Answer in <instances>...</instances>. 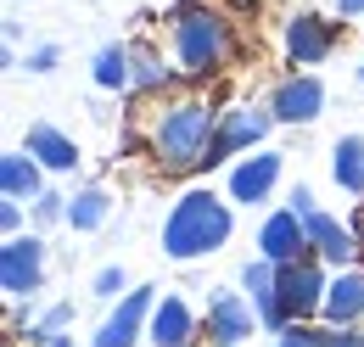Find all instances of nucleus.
<instances>
[{
	"instance_id": "obj_30",
	"label": "nucleus",
	"mask_w": 364,
	"mask_h": 347,
	"mask_svg": "<svg viewBox=\"0 0 364 347\" xmlns=\"http://www.w3.org/2000/svg\"><path fill=\"white\" fill-rule=\"evenodd\" d=\"M336 11L342 17H364V0H336Z\"/></svg>"
},
{
	"instance_id": "obj_13",
	"label": "nucleus",
	"mask_w": 364,
	"mask_h": 347,
	"mask_svg": "<svg viewBox=\"0 0 364 347\" xmlns=\"http://www.w3.org/2000/svg\"><path fill=\"white\" fill-rule=\"evenodd\" d=\"M303 224H309V247H314L325 263H336V269H342V263H353L359 241H353V235H348L331 213H319V208H314V213H303Z\"/></svg>"
},
{
	"instance_id": "obj_27",
	"label": "nucleus",
	"mask_w": 364,
	"mask_h": 347,
	"mask_svg": "<svg viewBox=\"0 0 364 347\" xmlns=\"http://www.w3.org/2000/svg\"><path fill=\"white\" fill-rule=\"evenodd\" d=\"M325 347H364V331H348V325H336V331H325Z\"/></svg>"
},
{
	"instance_id": "obj_16",
	"label": "nucleus",
	"mask_w": 364,
	"mask_h": 347,
	"mask_svg": "<svg viewBox=\"0 0 364 347\" xmlns=\"http://www.w3.org/2000/svg\"><path fill=\"white\" fill-rule=\"evenodd\" d=\"M331 174H336L342 191L364 196V134H342V140H336V151H331Z\"/></svg>"
},
{
	"instance_id": "obj_11",
	"label": "nucleus",
	"mask_w": 364,
	"mask_h": 347,
	"mask_svg": "<svg viewBox=\"0 0 364 347\" xmlns=\"http://www.w3.org/2000/svg\"><path fill=\"white\" fill-rule=\"evenodd\" d=\"M241 336H252V308L241 303L235 292H219L208 303V342L213 347H235Z\"/></svg>"
},
{
	"instance_id": "obj_15",
	"label": "nucleus",
	"mask_w": 364,
	"mask_h": 347,
	"mask_svg": "<svg viewBox=\"0 0 364 347\" xmlns=\"http://www.w3.org/2000/svg\"><path fill=\"white\" fill-rule=\"evenodd\" d=\"M325 319H331V325L364 319V274L359 269H342V274L331 280V292H325Z\"/></svg>"
},
{
	"instance_id": "obj_22",
	"label": "nucleus",
	"mask_w": 364,
	"mask_h": 347,
	"mask_svg": "<svg viewBox=\"0 0 364 347\" xmlns=\"http://www.w3.org/2000/svg\"><path fill=\"white\" fill-rule=\"evenodd\" d=\"M68 319H73V308H68V303H62V308H50L46 319H40L34 331H28V342H50V336H56V331H62Z\"/></svg>"
},
{
	"instance_id": "obj_21",
	"label": "nucleus",
	"mask_w": 364,
	"mask_h": 347,
	"mask_svg": "<svg viewBox=\"0 0 364 347\" xmlns=\"http://www.w3.org/2000/svg\"><path fill=\"white\" fill-rule=\"evenodd\" d=\"M163 79H168L163 56H157V50H135V73H129V90H157Z\"/></svg>"
},
{
	"instance_id": "obj_29",
	"label": "nucleus",
	"mask_w": 364,
	"mask_h": 347,
	"mask_svg": "<svg viewBox=\"0 0 364 347\" xmlns=\"http://www.w3.org/2000/svg\"><path fill=\"white\" fill-rule=\"evenodd\" d=\"M291 208H297V213H314V191L297 185V191H291Z\"/></svg>"
},
{
	"instance_id": "obj_2",
	"label": "nucleus",
	"mask_w": 364,
	"mask_h": 347,
	"mask_svg": "<svg viewBox=\"0 0 364 347\" xmlns=\"http://www.w3.org/2000/svg\"><path fill=\"white\" fill-rule=\"evenodd\" d=\"M230 208L213 196V191H185L180 202H174V213L163 224V252L168 258H202V252H213V247H225L230 241Z\"/></svg>"
},
{
	"instance_id": "obj_28",
	"label": "nucleus",
	"mask_w": 364,
	"mask_h": 347,
	"mask_svg": "<svg viewBox=\"0 0 364 347\" xmlns=\"http://www.w3.org/2000/svg\"><path fill=\"white\" fill-rule=\"evenodd\" d=\"M0 224H6V230H17V224H23V208H17V196H6V208H0Z\"/></svg>"
},
{
	"instance_id": "obj_24",
	"label": "nucleus",
	"mask_w": 364,
	"mask_h": 347,
	"mask_svg": "<svg viewBox=\"0 0 364 347\" xmlns=\"http://www.w3.org/2000/svg\"><path fill=\"white\" fill-rule=\"evenodd\" d=\"M280 347H325V336H319V331H303V325H286V331H280Z\"/></svg>"
},
{
	"instance_id": "obj_3",
	"label": "nucleus",
	"mask_w": 364,
	"mask_h": 347,
	"mask_svg": "<svg viewBox=\"0 0 364 347\" xmlns=\"http://www.w3.org/2000/svg\"><path fill=\"white\" fill-rule=\"evenodd\" d=\"M174 56H180L185 73H196V79L219 73L225 56H230V23L219 11H208V6H185L174 17Z\"/></svg>"
},
{
	"instance_id": "obj_32",
	"label": "nucleus",
	"mask_w": 364,
	"mask_h": 347,
	"mask_svg": "<svg viewBox=\"0 0 364 347\" xmlns=\"http://www.w3.org/2000/svg\"><path fill=\"white\" fill-rule=\"evenodd\" d=\"M359 85H364V68H359Z\"/></svg>"
},
{
	"instance_id": "obj_25",
	"label": "nucleus",
	"mask_w": 364,
	"mask_h": 347,
	"mask_svg": "<svg viewBox=\"0 0 364 347\" xmlns=\"http://www.w3.org/2000/svg\"><path fill=\"white\" fill-rule=\"evenodd\" d=\"M34 218H40V224H56V218H68V196H40Z\"/></svg>"
},
{
	"instance_id": "obj_8",
	"label": "nucleus",
	"mask_w": 364,
	"mask_h": 347,
	"mask_svg": "<svg viewBox=\"0 0 364 347\" xmlns=\"http://www.w3.org/2000/svg\"><path fill=\"white\" fill-rule=\"evenodd\" d=\"M269 112L280 124H314L319 112H325V85L309 79V73H297V79H280L269 95Z\"/></svg>"
},
{
	"instance_id": "obj_20",
	"label": "nucleus",
	"mask_w": 364,
	"mask_h": 347,
	"mask_svg": "<svg viewBox=\"0 0 364 347\" xmlns=\"http://www.w3.org/2000/svg\"><path fill=\"white\" fill-rule=\"evenodd\" d=\"M101 218H107V191H79V196H68V224H73V230H95V224H101Z\"/></svg>"
},
{
	"instance_id": "obj_26",
	"label": "nucleus",
	"mask_w": 364,
	"mask_h": 347,
	"mask_svg": "<svg viewBox=\"0 0 364 347\" xmlns=\"http://www.w3.org/2000/svg\"><path fill=\"white\" fill-rule=\"evenodd\" d=\"M56 62H62V50H56V45H40V50H28V73H50Z\"/></svg>"
},
{
	"instance_id": "obj_5",
	"label": "nucleus",
	"mask_w": 364,
	"mask_h": 347,
	"mask_svg": "<svg viewBox=\"0 0 364 347\" xmlns=\"http://www.w3.org/2000/svg\"><path fill=\"white\" fill-rule=\"evenodd\" d=\"M331 50H336V23H331V17L297 11V17L286 23V56H291V68H314Z\"/></svg>"
},
{
	"instance_id": "obj_18",
	"label": "nucleus",
	"mask_w": 364,
	"mask_h": 347,
	"mask_svg": "<svg viewBox=\"0 0 364 347\" xmlns=\"http://www.w3.org/2000/svg\"><path fill=\"white\" fill-rule=\"evenodd\" d=\"M0 185H6V196H40V163H34V151L23 157V151H6L0 157Z\"/></svg>"
},
{
	"instance_id": "obj_31",
	"label": "nucleus",
	"mask_w": 364,
	"mask_h": 347,
	"mask_svg": "<svg viewBox=\"0 0 364 347\" xmlns=\"http://www.w3.org/2000/svg\"><path fill=\"white\" fill-rule=\"evenodd\" d=\"M46 347H73V342H62V336H50V342H46Z\"/></svg>"
},
{
	"instance_id": "obj_4",
	"label": "nucleus",
	"mask_w": 364,
	"mask_h": 347,
	"mask_svg": "<svg viewBox=\"0 0 364 347\" xmlns=\"http://www.w3.org/2000/svg\"><path fill=\"white\" fill-rule=\"evenodd\" d=\"M40 274H46V247L34 235H17L0 247V286L11 297H34L40 292Z\"/></svg>"
},
{
	"instance_id": "obj_10",
	"label": "nucleus",
	"mask_w": 364,
	"mask_h": 347,
	"mask_svg": "<svg viewBox=\"0 0 364 347\" xmlns=\"http://www.w3.org/2000/svg\"><path fill=\"white\" fill-rule=\"evenodd\" d=\"M151 319V286H140V292H124V303H118V314L101 325V336H95V347H129L140 336V325Z\"/></svg>"
},
{
	"instance_id": "obj_12",
	"label": "nucleus",
	"mask_w": 364,
	"mask_h": 347,
	"mask_svg": "<svg viewBox=\"0 0 364 347\" xmlns=\"http://www.w3.org/2000/svg\"><path fill=\"white\" fill-rule=\"evenodd\" d=\"M274 179H280V151H258V157L230 169V196L235 202H264L274 191Z\"/></svg>"
},
{
	"instance_id": "obj_9",
	"label": "nucleus",
	"mask_w": 364,
	"mask_h": 347,
	"mask_svg": "<svg viewBox=\"0 0 364 347\" xmlns=\"http://www.w3.org/2000/svg\"><path fill=\"white\" fill-rule=\"evenodd\" d=\"M258 247H264V258H274V263H297V258H303V247H309V224H303V213H297V208L274 213L269 224H264V235H258Z\"/></svg>"
},
{
	"instance_id": "obj_7",
	"label": "nucleus",
	"mask_w": 364,
	"mask_h": 347,
	"mask_svg": "<svg viewBox=\"0 0 364 347\" xmlns=\"http://www.w3.org/2000/svg\"><path fill=\"white\" fill-rule=\"evenodd\" d=\"M269 124H274V112H252V107H230V112H219V134H213L208 169L225 163L230 151H241V146H258V140L269 134Z\"/></svg>"
},
{
	"instance_id": "obj_6",
	"label": "nucleus",
	"mask_w": 364,
	"mask_h": 347,
	"mask_svg": "<svg viewBox=\"0 0 364 347\" xmlns=\"http://www.w3.org/2000/svg\"><path fill=\"white\" fill-rule=\"evenodd\" d=\"M314 308H325V280H319L314 263H280V314H286V325L291 319H309Z\"/></svg>"
},
{
	"instance_id": "obj_1",
	"label": "nucleus",
	"mask_w": 364,
	"mask_h": 347,
	"mask_svg": "<svg viewBox=\"0 0 364 347\" xmlns=\"http://www.w3.org/2000/svg\"><path fill=\"white\" fill-rule=\"evenodd\" d=\"M213 134H219V112L208 101H180L157 118L151 129V151L168 174L185 169H208V151H213Z\"/></svg>"
},
{
	"instance_id": "obj_17",
	"label": "nucleus",
	"mask_w": 364,
	"mask_h": 347,
	"mask_svg": "<svg viewBox=\"0 0 364 347\" xmlns=\"http://www.w3.org/2000/svg\"><path fill=\"white\" fill-rule=\"evenodd\" d=\"M28 151H34L46 169H73V163H79V146L62 129H50V124H34V129H28Z\"/></svg>"
},
{
	"instance_id": "obj_14",
	"label": "nucleus",
	"mask_w": 364,
	"mask_h": 347,
	"mask_svg": "<svg viewBox=\"0 0 364 347\" xmlns=\"http://www.w3.org/2000/svg\"><path fill=\"white\" fill-rule=\"evenodd\" d=\"M151 342L157 347H191L196 342V319H191V308L180 297H163L151 308Z\"/></svg>"
},
{
	"instance_id": "obj_19",
	"label": "nucleus",
	"mask_w": 364,
	"mask_h": 347,
	"mask_svg": "<svg viewBox=\"0 0 364 347\" xmlns=\"http://www.w3.org/2000/svg\"><path fill=\"white\" fill-rule=\"evenodd\" d=\"M129 73H135V50L129 45H101L95 50V85L101 90H129Z\"/></svg>"
},
{
	"instance_id": "obj_23",
	"label": "nucleus",
	"mask_w": 364,
	"mask_h": 347,
	"mask_svg": "<svg viewBox=\"0 0 364 347\" xmlns=\"http://www.w3.org/2000/svg\"><path fill=\"white\" fill-rule=\"evenodd\" d=\"M118 292H129L124 269H101V274H95V297H118Z\"/></svg>"
}]
</instances>
